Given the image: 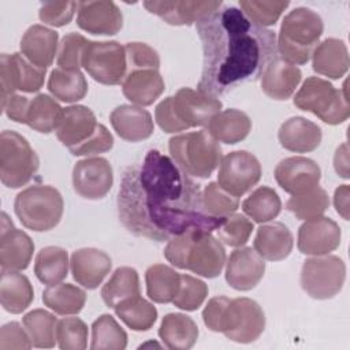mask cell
Masks as SVG:
<instances>
[{
  "instance_id": "obj_23",
  "label": "cell",
  "mask_w": 350,
  "mask_h": 350,
  "mask_svg": "<svg viewBox=\"0 0 350 350\" xmlns=\"http://www.w3.org/2000/svg\"><path fill=\"white\" fill-rule=\"evenodd\" d=\"M112 267L111 257L98 249L83 247L71 254L70 268L72 278L85 288H97Z\"/></svg>"
},
{
  "instance_id": "obj_38",
  "label": "cell",
  "mask_w": 350,
  "mask_h": 350,
  "mask_svg": "<svg viewBox=\"0 0 350 350\" xmlns=\"http://www.w3.org/2000/svg\"><path fill=\"white\" fill-rule=\"evenodd\" d=\"M62 115L63 108L51 96L40 93L30 100L25 124L38 133L49 134L57 129Z\"/></svg>"
},
{
  "instance_id": "obj_28",
  "label": "cell",
  "mask_w": 350,
  "mask_h": 350,
  "mask_svg": "<svg viewBox=\"0 0 350 350\" xmlns=\"http://www.w3.org/2000/svg\"><path fill=\"white\" fill-rule=\"evenodd\" d=\"M321 137V129L316 123L302 116L287 119L284 123H282L278 133L280 145L284 149L295 153L314 150L320 145Z\"/></svg>"
},
{
  "instance_id": "obj_35",
  "label": "cell",
  "mask_w": 350,
  "mask_h": 350,
  "mask_svg": "<svg viewBox=\"0 0 350 350\" xmlns=\"http://www.w3.org/2000/svg\"><path fill=\"white\" fill-rule=\"evenodd\" d=\"M48 90L51 94L64 103H75L82 100L88 93V82L79 70L55 68L48 79Z\"/></svg>"
},
{
  "instance_id": "obj_44",
  "label": "cell",
  "mask_w": 350,
  "mask_h": 350,
  "mask_svg": "<svg viewBox=\"0 0 350 350\" xmlns=\"http://www.w3.org/2000/svg\"><path fill=\"white\" fill-rule=\"evenodd\" d=\"M127 346V334L111 314H101L92 324L93 350H123Z\"/></svg>"
},
{
  "instance_id": "obj_15",
  "label": "cell",
  "mask_w": 350,
  "mask_h": 350,
  "mask_svg": "<svg viewBox=\"0 0 350 350\" xmlns=\"http://www.w3.org/2000/svg\"><path fill=\"white\" fill-rule=\"evenodd\" d=\"M261 178V164L246 150L227 153L220 160L217 183L230 194L239 197L249 191Z\"/></svg>"
},
{
  "instance_id": "obj_18",
  "label": "cell",
  "mask_w": 350,
  "mask_h": 350,
  "mask_svg": "<svg viewBox=\"0 0 350 350\" xmlns=\"http://www.w3.org/2000/svg\"><path fill=\"white\" fill-rule=\"evenodd\" d=\"M340 228L329 217L306 220L298 230L297 246L302 254L324 256L340 245Z\"/></svg>"
},
{
  "instance_id": "obj_20",
  "label": "cell",
  "mask_w": 350,
  "mask_h": 350,
  "mask_svg": "<svg viewBox=\"0 0 350 350\" xmlns=\"http://www.w3.org/2000/svg\"><path fill=\"white\" fill-rule=\"evenodd\" d=\"M223 3L219 1H190V0H175V1H144V7L160 16L164 22L175 26L197 23L201 19L209 16L219 10Z\"/></svg>"
},
{
  "instance_id": "obj_32",
  "label": "cell",
  "mask_w": 350,
  "mask_h": 350,
  "mask_svg": "<svg viewBox=\"0 0 350 350\" xmlns=\"http://www.w3.org/2000/svg\"><path fill=\"white\" fill-rule=\"evenodd\" d=\"M159 336L171 350H187L197 342L198 327L183 313H168L161 320Z\"/></svg>"
},
{
  "instance_id": "obj_12",
  "label": "cell",
  "mask_w": 350,
  "mask_h": 350,
  "mask_svg": "<svg viewBox=\"0 0 350 350\" xmlns=\"http://www.w3.org/2000/svg\"><path fill=\"white\" fill-rule=\"evenodd\" d=\"M346 265L338 256H314L304 261L301 271V286L314 299L335 297L343 287Z\"/></svg>"
},
{
  "instance_id": "obj_55",
  "label": "cell",
  "mask_w": 350,
  "mask_h": 350,
  "mask_svg": "<svg viewBox=\"0 0 350 350\" xmlns=\"http://www.w3.org/2000/svg\"><path fill=\"white\" fill-rule=\"evenodd\" d=\"M349 200H350V187L349 185H340L334 194V205L336 212L345 219L349 220Z\"/></svg>"
},
{
  "instance_id": "obj_26",
  "label": "cell",
  "mask_w": 350,
  "mask_h": 350,
  "mask_svg": "<svg viewBox=\"0 0 350 350\" xmlns=\"http://www.w3.org/2000/svg\"><path fill=\"white\" fill-rule=\"evenodd\" d=\"M116 134L126 141L138 142L146 139L153 133L152 115L138 105H119L109 116Z\"/></svg>"
},
{
  "instance_id": "obj_51",
  "label": "cell",
  "mask_w": 350,
  "mask_h": 350,
  "mask_svg": "<svg viewBox=\"0 0 350 350\" xmlns=\"http://www.w3.org/2000/svg\"><path fill=\"white\" fill-rule=\"evenodd\" d=\"M75 10H78L77 1H44L38 16L46 25L62 27L71 22Z\"/></svg>"
},
{
  "instance_id": "obj_45",
  "label": "cell",
  "mask_w": 350,
  "mask_h": 350,
  "mask_svg": "<svg viewBox=\"0 0 350 350\" xmlns=\"http://www.w3.org/2000/svg\"><path fill=\"white\" fill-rule=\"evenodd\" d=\"M202 205L208 215L226 217L238 209L239 200L226 191L217 182H211L202 190Z\"/></svg>"
},
{
  "instance_id": "obj_25",
  "label": "cell",
  "mask_w": 350,
  "mask_h": 350,
  "mask_svg": "<svg viewBox=\"0 0 350 350\" xmlns=\"http://www.w3.org/2000/svg\"><path fill=\"white\" fill-rule=\"evenodd\" d=\"M59 36L55 30H51L42 25L30 26L22 40L21 52L34 66L48 68L59 49Z\"/></svg>"
},
{
  "instance_id": "obj_2",
  "label": "cell",
  "mask_w": 350,
  "mask_h": 350,
  "mask_svg": "<svg viewBox=\"0 0 350 350\" xmlns=\"http://www.w3.org/2000/svg\"><path fill=\"white\" fill-rule=\"evenodd\" d=\"M202 42V71L197 90L220 97L254 82L278 56L276 34L256 25L239 8L221 5L196 23Z\"/></svg>"
},
{
  "instance_id": "obj_5",
  "label": "cell",
  "mask_w": 350,
  "mask_h": 350,
  "mask_svg": "<svg viewBox=\"0 0 350 350\" xmlns=\"http://www.w3.org/2000/svg\"><path fill=\"white\" fill-rule=\"evenodd\" d=\"M221 107L223 104L219 98L190 88H182L175 96L165 97L157 104L154 119L165 133H178L190 127L208 126Z\"/></svg>"
},
{
  "instance_id": "obj_40",
  "label": "cell",
  "mask_w": 350,
  "mask_h": 350,
  "mask_svg": "<svg viewBox=\"0 0 350 350\" xmlns=\"http://www.w3.org/2000/svg\"><path fill=\"white\" fill-rule=\"evenodd\" d=\"M116 316L134 331H148L153 327L157 319L156 308L145 298L135 295L131 297L115 308Z\"/></svg>"
},
{
  "instance_id": "obj_21",
  "label": "cell",
  "mask_w": 350,
  "mask_h": 350,
  "mask_svg": "<svg viewBox=\"0 0 350 350\" xmlns=\"http://www.w3.org/2000/svg\"><path fill=\"white\" fill-rule=\"evenodd\" d=\"M77 25L92 34L113 36L123 26V15L113 1H79Z\"/></svg>"
},
{
  "instance_id": "obj_24",
  "label": "cell",
  "mask_w": 350,
  "mask_h": 350,
  "mask_svg": "<svg viewBox=\"0 0 350 350\" xmlns=\"http://www.w3.org/2000/svg\"><path fill=\"white\" fill-rule=\"evenodd\" d=\"M261 89L273 100H287L301 82V70L283 60L280 56L272 59L261 74Z\"/></svg>"
},
{
  "instance_id": "obj_53",
  "label": "cell",
  "mask_w": 350,
  "mask_h": 350,
  "mask_svg": "<svg viewBox=\"0 0 350 350\" xmlns=\"http://www.w3.org/2000/svg\"><path fill=\"white\" fill-rule=\"evenodd\" d=\"M33 346L31 339L26 329L19 323L11 321L0 328V350L10 349H30Z\"/></svg>"
},
{
  "instance_id": "obj_4",
  "label": "cell",
  "mask_w": 350,
  "mask_h": 350,
  "mask_svg": "<svg viewBox=\"0 0 350 350\" xmlns=\"http://www.w3.org/2000/svg\"><path fill=\"white\" fill-rule=\"evenodd\" d=\"M164 257L176 268L200 276H219L226 264V250L209 231L190 230L168 239Z\"/></svg>"
},
{
  "instance_id": "obj_47",
  "label": "cell",
  "mask_w": 350,
  "mask_h": 350,
  "mask_svg": "<svg viewBox=\"0 0 350 350\" xmlns=\"http://www.w3.org/2000/svg\"><path fill=\"white\" fill-rule=\"evenodd\" d=\"M56 340L63 350H83L88 346V325L78 317L57 321Z\"/></svg>"
},
{
  "instance_id": "obj_10",
  "label": "cell",
  "mask_w": 350,
  "mask_h": 350,
  "mask_svg": "<svg viewBox=\"0 0 350 350\" xmlns=\"http://www.w3.org/2000/svg\"><path fill=\"white\" fill-rule=\"evenodd\" d=\"M14 209L26 228L49 231L59 224L64 202L57 189L49 185H33L18 193Z\"/></svg>"
},
{
  "instance_id": "obj_46",
  "label": "cell",
  "mask_w": 350,
  "mask_h": 350,
  "mask_svg": "<svg viewBox=\"0 0 350 350\" xmlns=\"http://www.w3.org/2000/svg\"><path fill=\"white\" fill-rule=\"evenodd\" d=\"M288 1H265V0H242L241 11L256 25L267 27L275 25L282 12L288 7Z\"/></svg>"
},
{
  "instance_id": "obj_48",
  "label": "cell",
  "mask_w": 350,
  "mask_h": 350,
  "mask_svg": "<svg viewBox=\"0 0 350 350\" xmlns=\"http://www.w3.org/2000/svg\"><path fill=\"white\" fill-rule=\"evenodd\" d=\"M208 295V286L190 275H180V283L172 304L183 310H197Z\"/></svg>"
},
{
  "instance_id": "obj_34",
  "label": "cell",
  "mask_w": 350,
  "mask_h": 350,
  "mask_svg": "<svg viewBox=\"0 0 350 350\" xmlns=\"http://www.w3.org/2000/svg\"><path fill=\"white\" fill-rule=\"evenodd\" d=\"M145 282L146 294L153 302L168 304L178 293L180 275L168 265L154 264L146 269Z\"/></svg>"
},
{
  "instance_id": "obj_56",
  "label": "cell",
  "mask_w": 350,
  "mask_h": 350,
  "mask_svg": "<svg viewBox=\"0 0 350 350\" xmlns=\"http://www.w3.org/2000/svg\"><path fill=\"white\" fill-rule=\"evenodd\" d=\"M334 167L339 176L347 179L349 178V146L347 142H343L335 152L334 156Z\"/></svg>"
},
{
  "instance_id": "obj_3",
  "label": "cell",
  "mask_w": 350,
  "mask_h": 350,
  "mask_svg": "<svg viewBox=\"0 0 350 350\" xmlns=\"http://www.w3.org/2000/svg\"><path fill=\"white\" fill-rule=\"evenodd\" d=\"M202 319L211 331L238 343L254 342L265 328V314L250 298L215 297L204 308Z\"/></svg>"
},
{
  "instance_id": "obj_9",
  "label": "cell",
  "mask_w": 350,
  "mask_h": 350,
  "mask_svg": "<svg viewBox=\"0 0 350 350\" xmlns=\"http://www.w3.org/2000/svg\"><path fill=\"white\" fill-rule=\"evenodd\" d=\"M293 101L299 109L312 112L328 124H340L350 115L346 82L342 89H336L323 78L309 77L304 81Z\"/></svg>"
},
{
  "instance_id": "obj_19",
  "label": "cell",
  "mask_w": 350,
  "mask_h": 350,
  "mask_svg": "<svg viewBox=\"0 0 350 350\" xmlns=\"http://www.w3.org/2000/svg\"><path fill=\"white\" fill-rule=\"evenodd\" d=\"M320 178V167L313 160L302 156L283 159L275 168L278 185L291 196L319 186Z\"/></svg>"
},
{
  "instance_id": "obj_36",
  "label": "cell",
  "mask_w": 350,
  "mask_h": 350,
  "mask_svg": "<svg viewBox=\"0 0 350 350\" xmlns=\"http://www.w3.org/2000/svg\"><path fill=\"white\" fill-rule=\"evenodd\" d=\"M42 302L57 314H77L85 306L86 293L70 283H56L44 290Z\"/></svg>"
},
{
  "instance_id": "obj_39",
  "label": "cell",
  "mask_w": 350,
  "mask_h": 350,
  "mask_svg": "<svg viewBox=\"0 0 350 350\" xmlns=\"http://www.w3.org/2000/svg\"><path fill=\"white\" fill-rule=\"evenodd\" d=\"M135 295H139V278L131 267L116 268L101 288L103 301L109 308H115L118 304Z\"/></svg>"
},
{
  "instance_id": "obj_42",
  "label": "cell",
  "mask_w": 350,
  "mask_h": 350,
  "mask_svg": "<svg viewBox=\"0 0 350 350\" xmlns=\"http://www.w3.org/2000/svg\"><path fill=\"white\" fill-rule=\"evenodd\" d=\"M242 209L254 221L267 223L280 213L282 201L273 189L260 186L242 202Z\"/></svg>"
},
{
  "instance_id": "obj_41",
  "label": "cell",
  "mask_w": 350,
  "mask_h": 350,
  "mask_svg": "<svg viewBox=\"0 0 350 350\" xmlns=\"http://www.w3.org/2000/svg\"><path fill=\"white\" fill-rule=\"evenodd\" d=\"M22 323L34 347L51 349L57 342L56 340L57 320L52 313L44 309H34L23 316Z\"/></svg>"
},
{
  "instance_id": "obj_16",
  "label": "cell",
  "mask_w": 350,
  "mask_h": 350,
  "mask_svg": "<svg viewBox=\"0 0 350 350\" xmlns=\"http://www.w3.org/2000/svg\"><path fill=\"white\" fill-rule=\"evenodd\" d=\"M113 183V172L104 157H86L72 168V186L77 194L86 200H100L107 196Z\"/></svg>"
},
{
  "instance_id": "obj_50",
  "label": "cell",
  "mask_w": 350,
  "mask_h": 350,
  "mask_svg": "<svg viewBox=\"0 0 350 350\" xmlns=\"http://www.w3.org/2000/svg\"><path fill=\"white\" fill-rule=\"evenodd\" d=\"M219 239L232 247L245 245L253 231V223L241 213L226 216L224 223L216 230Z\"/></svg>"
},
{
  "instance_id": "obj_6",
  "label": "cell",
  "mask_w": 350,
  "mask_h": 350,
  "mask_svg": "<svg viewBox=\"0 0 350 350\" xmlns=\"http://www.w3.org/2000/svg\"><path fill=\"white\" fill-rule=\"evenodd\" d=\"M57 139L68 148L74 156H92L112 149L113 137L108 129L97 123L93 111L85 105L63 108L57 126Z\"/></svg>"
},
{
  "instance_id": "obj_33",
  "label": "cell",
  "mask_w": 350,
  "mask_h": 350,
  "mask_svg": "<svg viewBox=\"0 0 350 350\" xmlns=\"http://www.w3.org/2000/svg\"><path fill=\"white\" fill-rule=\"evenodd\" d=\"M206 127L208 133L216 141L232 145L247 137L252 129V120L245 112L230 108L216 113Z\"/></svg>"
},
{
  "instance_id": "obj_31",
  "label": "cell",
  "mask_w": 350,
  "mask_h": 350,
  "mask_svg": "<svg viewBox=\"0 0 350 350\" xmlns=\"http://www.w3.org/2000/svg\"><path fill=\"white\" fill-rule=\"evenodd\" d=\"M34 299V290L30 280L18 271L1 269L0 302L4 310L12 314L26 310Z\"/></svg>"
},
{
  "instance_id": "obj_49",
  "label": "cell",
  "mask_w": 350,
  "mask_h": 350,
  "mask_svg": "<svg viewBox=\"0 0 350 350\" xmlns=\"http://www.w3.org/2000/svg\"><path fill=\"white\" fill-rule=\"evenodd\" d=\"M88 41L89 40L78 33L66 34L59 44L56 57L57 66L64 70H79V67H82V57Z\"/></svg>"
},
{
  "instance_id": "obj_43",
  "label": "cell",
  "mask_w": 350,
  "mask_h": 350,
  "mask_svg": "<svg viewBox=\"0 0 350 350\" xmlns=\"http://www.w3.org/2000/svg\"><path fill=\"white\" fill-rule=\"evenodd\" d=\"M329 206V198L327 191L316 186L308 191L294 194L288 198L286 208L299 220H312L323 216Z\"/></svg>"
},
{
  "instance_id": "obj_13",
  "label": "cell",
  "mask_w": 350,
  "mask_h": 350,
  "mask_svg": "<svg viewBox=\"0 0 350 350\" xmlns=\"http://www.w3.org/2000/svg\"><path fill=\"white\" fill-rule=\"evenodd\" d=\"M82 67L103 85L122 83L127 74L126 49L116 41H88Z\"/></svg>"
},
{
  "instance_id": "obj_8",
  "label": "cell",
  "mask_w": 350,
  "mask_h": 350,
  "mask_svg": "<svg viewBox=\"0 0 350 350\" xmlns=\"http://www.w3.org/2000/svg\"><path fill=\"white\" fill-rule=\"evenodd\" d=\"M171 157L190 176L208 178L221 160V148L208 130L179 134L168 141Z\"/></svg>"
},
{
  "instance_id": "obj_54",
  "label": "cell",
  "mask_w": 350,
  "mask_h": 350,
  "mask_svg": "<svg viewBox=\"0 0 350 350\" xmlns=\"http://www.w3.org/2000/svg\"><path fill=\"white\" fill-rule=\"evenodd\" d=\"M29 104L30 100L27 97L21 94H12L5 100V103L1 104V108L11 120L18 123H26Z\"/></svg>"
},
{
  "instance_id": "obj_7",
  "label": "cell",
  "mask_w": 350,
  "mask_h": 350,
  "mask_svg": "<svg viewBox=\"0 0 350 350\" xmlns=\"http://www.w3.org/2000/svg\"><path fill=\"white\" fill-rule=\"evenodd\" d=\"M323 19L306 7L290 11L280 25L278 36V55L291 64H305L312 57L323 34Z\"/></svg>"
},
{
  "instance_id": "obj_27",
  "label": "cell",
  "mask_w": 350,
  "mask_h": 350,
  "mask_svg": "<svg viewBox=\"0 0 350 350\" xmlns=\"http://www.w3.org/2000/svg\"><path fill=\"white\" fill-rule=\"evenodd\" d=\"M122 90L131 103L146 107L153 104L164 92V79L157 68H137L127 72Z\"/></svg>"
},
{
  "instance_id": "obj_22",
  "label": "cell",
  "mask_w": 350,
  "mask_h": 350,
  "mask_svg": "<svg viewBox=\"0 0 350 350\" xmlns=\"http://www.w3.org/2000/svg\"><path fill=\"white\" fill-rule=\"evenodd\" d=\"M264 272V258L252 247H241L230 254L226 267V280L235 290L249 291L258 284Z\"/></svg>"
},
{
  "instance_id": "obj_11",
  "label": "cell",
  "mask_w": 350,
  "mask_h": 350,
  "mask_svg": "<svg viewBox=\"0 0 350 350\" xmlns=\"http://www.w3.org/2000/svg\"><path fill=\"white\" fill-rule=\"evenodd\" d=\"M40 167L37 153L25 137L14 130H4L0 135V179L11 189L25 186Z\"/></svg>"
},
{
  "instance_id": "obj_1",
  "label": "cell",
  "mask_w": 350,
  "mask_h": 350,
  "mask_svg": "<svg viewBox=\"0 0 350 350\" xmlns=\"http://www.w3.org/2000/svg\"><path fill=\"white\" fill-rule=\"evenodd\" d=\"M118 216L137 235L167 241L190 230L215 231L226 217L205 212L201 186L156 149L127 167L118 193Z\"/></svg>"
},
{
  "instance_id": "obj_14",
  "label": "cell",
  "mask_w": 350,
  "mask_h": 350,
  "mask_svg": "<svg viewBox=\"0 0 350 350\" xmlns=\"http://www.w3.org/2000/svg\"><path fill=\"white\" fill-rule=\"evenodd\" d=\"M46 68L30 63L21 53H1L0 56V82L1 104L15 94V90L25 93L38 92L45 79Z\"/></svg>"
},
{
  "instance_id": "obj_17",
  "label": "cell",
  "mask_w": 350,
  "mask_h": 350,
  "mask_svg": "<svg viewBox=\"0 0 350 350\" xmlns=\"http://www.w3.org/2000/svg\"><path fill=\"white\" fill-rule=\"evenodd\" d=\"M34 243L22 230L14 227L5 212L1 213L0 226V265L1 269L22 271L31 261Z\"/></svg>"
},
{
  "instance_id": "obj_52",
  "label": "cell",
  "mask_w": 350,
  "mask_h": 350,
  "mask_svg": "<svg viewBox=\"0 0 350 350\" xmlns=\"http://www.w3.org/2000/svg\"><path fill=\"white\" fill-rule=\"evenodd\" d=\"M127 56V72L137 68H157L160 57L157 52L144 42H127L124 45ZM127 75V74H126Z\"/></svg>"
},
{
  "instance_id": "obj_29",
  "label": "cell",
  "mask_w": 350,
  "mask_h": 350,
  "mask_svg": "<svg viewBox=\"0 0 350 350\" xmlns=\"http://www.w3.org/2000/svg\"><path fill=\"white\" fill-rule=\"evenodd\" d=\"M291 231L280 221L260 226L254 238V250L268 261L284 260L293 250Z\"/></svg>"
},
{
  "instance_id": "obj_37",
  "label": "cell",
  "mask_w": 350,
  "mask_h": 350,
  "mask_svg": "<svg viewBox=\"0 0 350 350\" xmlns=\"http://www.w3.org/2000/svg\"><path fill=\"white\" fill-rule=\"evenodd\" d=\"M68 264V254L63 247L46 246L36 256L34 273L41 283L52 286L67 276Z\"/></svg>"
},
{
  "instance_id": "obj_30",
  "label": "cell",
  "mask_w": 350,
  "mask_h": 350,
  "mask_svg": "<svg viewBox=\"0 0 350 350\" xmlns=\"http://www.w3.org/2000/svg\"><path fill=\"white\" fill-rule=\"evenodd\" d=\"M313 70L331 79L342 78L349 70V52L339 38H325L312 53Z\"/></svg>"
}]
</instances>
